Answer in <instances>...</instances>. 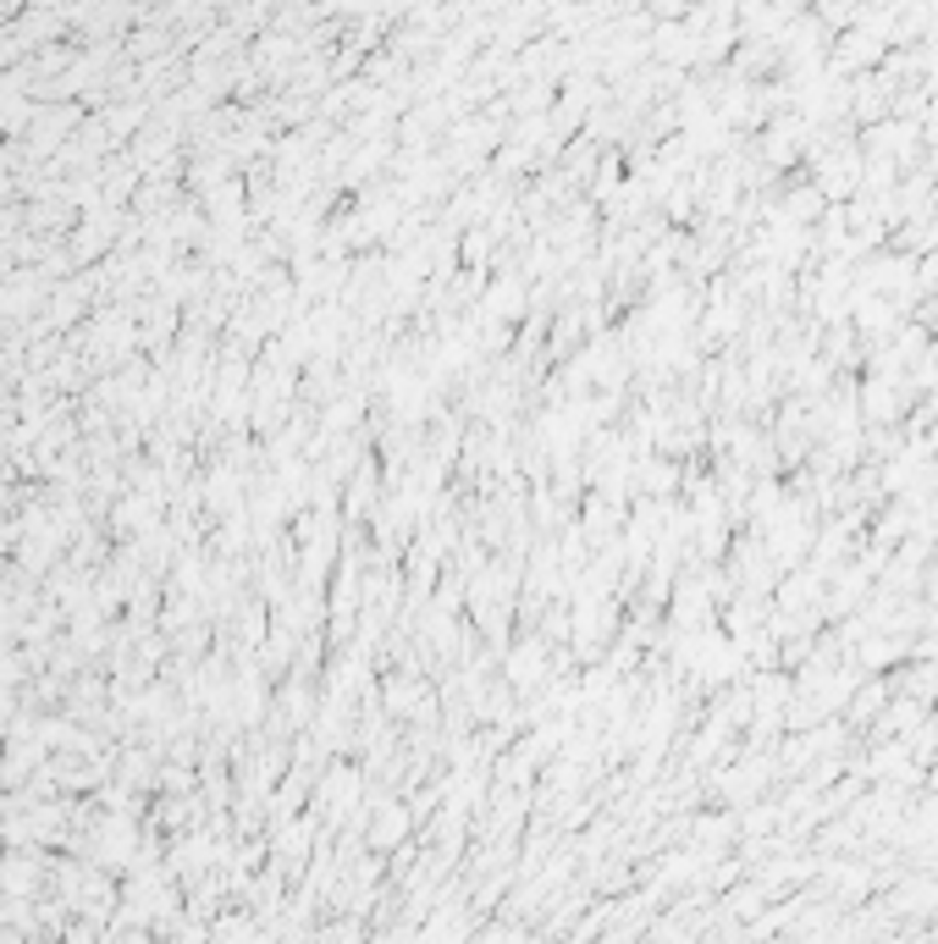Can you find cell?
Returning <instances> with one entry per match:
<instances>
[]
</instances>
